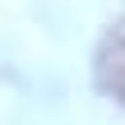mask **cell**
<instances>
[{
	"mask_svg": "<svg viewBox=\"0 0 125 125\" xmlns=\"http://www.w3.org/2000/svg\"><path fill=\"white\" fill-rule=\"evenodd\" d=\"M97 88H102L107 97L125 102V37L107 42V46L97 51Z\"/></svg>",
	"mask_w": 125,
	"mask_h": 125,
	"instance_id": "cell-1",
	"label": "cell"
}]
</instances>
